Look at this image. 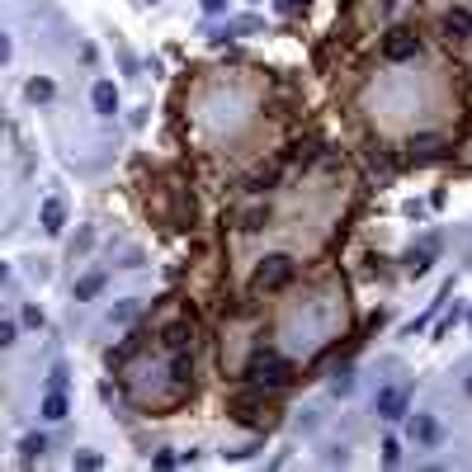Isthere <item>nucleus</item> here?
I'll list each match as a JSON object with an SVG mask.
<instances>
[{"label": "nucleus", "mask_w": 472, "mask_h": 472, "mask_svg": "<svg viewBox=\"0 0 472 472\" xmlns=\"http://www.w3.org/2000/svg\"><path fill=\"white\" fill-rule=\"evenodd\" d=\"M246 378H251L255 388H289L293 383V364L284 359V354H274V350H255L251 364H246Z\"/></svg>", "instance_id": "f257e3e1"}, {"label": "nucleus", "mask_w": 472, "mask_h": 472, "mask_svg": "<svg viewBox=\"0 0 472 472\" xmlns=\"http://www.w3.org/2000/svg\"><path fill=\"white\" fill-rule=\"evenodd\" d=\"M289 279H293V255H264V260L255 264V279H251V284L260 293H279Z\"/></svg>", "instance_id": "f03ea898"}, {"label": "nucleus", "mask_w": 472, "mask_h": 472, "mask_svg": "<svg viewBox=\"0 0 472 472\" xmlns=\"http://www.w3.org/2000/svg\"><path fill=\"white\" fill-rule=\"evenodd\" d=\"M416 53H420V43H416L411 28H392V33L383 38V57H388V62H406V57H416Z\"/></svg>", "instance_id": "7ed1b4c3"}, {"label": "nucleus", "mask_w": 472, "mask_h": 472, "mask_svg": "<svg viewBox=\"0 0 472 472\" xmlns=\"http://www.w3.org/2000/svg\"><path fill=\"white\" fill-rule=\"evenodd\" d=\"M406 430H411V439H416L420 448L444 444V430H439V420H435V416H411V420H406Z\"/></svg>", "instance_id": "20e7f679"}, {"label": "nucleus", "mask_w": 472, "mask_h": 472, "mask_svg": "<svg viewBox=\"0 0 472 472\" xmlns=\"http://www.w3.org/2000/svg\"><path fill=\"white\" fill-rule=\"evenodd\" d=\"M378 416L383 420L406 416V388H383V392H378Z\"/></svg>", "instance_id": "39448f33"}, {"label": "nucleus", "mask_w": 472, "mask_h": 472, "mask_svg": "<svg viewBox=\"0 0 472 472\" xmlns=\"http://www.w3.org/2000/svg\"><path fill=\"white\" fill-rule=\"evenodd\" d=\"M66 411H71L66 388H48V397H43V416H48V420H66Z\"/></svg>", "instance_id": "423d86ee"}, {"label": "nucleus", "mask_w": 472, "mask_h": 472, "mask_svg": "<svg viewBox=\"0 0 472 472\" xmlns=\"http://www.w3.org/2000/svg\"><path fill=\"white\" fill-rule=\"evenodd\" d=\"M62 227H66V208H62V199H48V203H43V232H62Z\"/></svg>", "instance_id": "0eeeda50"}, {"label": "nucleus", "mask_w": 472, "mask_h": 472, "mask_svg": "<svg viewBox=\"0 0 472 472\" xmlns=\"http://www.w3.org/2000/svg\"><path fill=\"white\" fill-rule=\"evenodd\" d=\"M161 341L170 345V350H184V345L194 341V331H189V321H170V326H165V336H161Z\"/></svg>", "instance_id": "6e6552de"}, {"label": "nucleus", "mask_w": 472, "mask_h": 472, "mask_svg": "<svg viewBox=\"0 0 472 472\" xmlns=\"http://www.w3.org/2000/svg\"><path fill=\"white\" fill-rule=\"evenodd\" d=\"M95 109H100V114H114V109H118V90H114L109 80L95 85Z\"/></svg>", "instance_id": "1a4fd4ad"}, {"label": "nucleus", "mask_w": 472, "mask_h": 472, "mask_svg": "<svg viewBox=\"0 0 472 472\" xmlns=\"http://www.w3.org/2000/svg\"><path fill=\"white\" fill-rule=\"evenodd\" d=\"M100 289H105V274L95 269V274H85V279L76 284V298H80V302H90V298H100Z\"/></svg>", "instance_id": "9d476101"}, {"label": "nucleus", "mask_w": 472, "mask_h": 472, "mask_svg": "<svg viewBox=\"0 0 472 472\" xmlns=\"http://www.w3.org/2000/svg\"><path fill=\"white\" fill-rule=\"evenodd\" d=\"M53 95H57V85H53V80H43V76H33V80H28V100H33V105H48Z\"/></svg>", "instance_id": "9b49d317"}, {"label": "nucleus", "mask_w": 472, "mask_h": 472, "mask_svg": "<svg viewBox=\"0 0 472 472\" xmlns=\"http://www.w3.org/2000/svg\"><path fill=\"white\" fill-rule=\"evenodd\" d=\"M430 260H435V241H425L416 255H411V269H416V274H425V269H430Z\"/></svg>", "instance_id": "f8f14e48"}, {"label": "nucleus", "mask_w": 472, "mask_h": 472, "mask_svg": "<svg viewBox=\"0 0 472 472\" xmlns=\"http://www.w3.org/2000/svg\"><path fill=\"white\" fill-rule=\"evenodd\" d=\"M137 312H142V302H137V298H128V302H118V307L109 312V321H132Z\"/></svg>", "instance_id": "ddd939ff"}, {"label": "nucleus", "mask_w": 472, "mask_h": 472, "mask_svg": "<svg viewBox=\"0 0 472 472\" xmlns=\"http://www.w3.org/2000/svg\"><path fill=\"white\" fill-rule=\"evenodd\" d=\"M448 28H453V33H472V15L468 10H453V15H448Z\"/></svg>", "instance_id": "4468645a"}, {"label": "nucleus", "mask_w": 472, "mask_h": 472, "mask_svg": "<svg viewBox=\"0 0 472 472\" xmlns=\"http://www.w3.org/2000/svg\"><path fill=\"white\" fill-rule=\"evenodd\" d=\"M43 444H48L43 435H28L24 444H19V453H24V458H38V453H43Z\"/></svg>", "instance_id": "2eb2a0df"}, {"label": "nucleus", "mask_w": 472, "mask_h": 472, "mask_svg": "<svg viewBox=\"0 0 472 472\" xmlns=\"http://www.w3.org/2000/svg\"><path fill=\"white\" fill-rule=\"evenodd\" d=\"M24 326H33V331H38V326H43V312H38V307H24Z\"/></svg>", "instance_id": "dca6fc26"}, {"label": "nucleus", "mask_w": 472, "mask_h": 472, "mask_svg": "<svg viewBox=\"0 0 472 472\" xmlns=\"http://www.w3.org/2000/svg\"><path fill=\"white\" fill-rule=\"evenodd\" d=\"M76 468H100V453H76Z\"/></svg>", "instance_id": "f3484780"}, {"label": "nucleus", "mask_w": 472, "mask_h": 472, "mask_svg": "<svg viewBox=\"0 0 472 472\" xmlns=\"http://www.w3.org/2000/svg\"><path fill=\"white\" fill-rule=\"evenodd\" d=\"M15 341V326H10V321H0V345H10Z\"/></svg>", "instance_id": "a211bd4d"}, {"label": "nucleus", "mask_w": 472, "mask_h": 472, "mask_svg": "<svg viewBox=\"0 0 472 472\" xmlns=\"http://www.w3.org/2000/svg\"><path fill=\"white\" fill-rule=\"evenodd\" d=\"M222 5H227V0H203V10H208V15H217Z\"/></svg>", "instance_id": "6ab92c4d"}, {"label": "nucleus", "mask_w": 472, "mask_h": 472, "mask_svg": "<svg viewBox=\"0 0 472 472\" xmlns=\"http://www.w3.org/2000/svg\"><path fill=\"white\" fill-rule=\"evenodd\" d=\"M5 57H10V43H5V38H0V62H5Z\"/></svg>", "instance_id": "aec40b11"}, {"label": "nucleus", "mask_w": 472, "mask_h": 472, "mask_svg": "<svg viewBox=\"0 0 472 472\" xmlns=\"http://www.w3.org/2000/svg\"><path fill=\"white\" fill-rule=\"evenodd\" d=\"M5 279H10V269H5V264H0V284H5Z\"/></svg>", "instance_id": "412c9836"}, {"label": "nucleus", "mask_w": 472, "mask_h": 472, "mask_svg": "<svg viewBox=\"0 0 472 472\" xmlns=\"http://www.w3.org/2000/svg\"><path fill=\"white\" fill-rule=\"evenodd\" d=\"M463 388H468V392H472V378H468V383H463Z\"/></svg>", "instance_id": "4be33fe9"}, {"label": "nucleus", "mask_w": 472, "mask_h": 472, "mask_svg": "<svg viewBox=\"0 0 472 472\" xmlns=\"http://www.w3.org/2000/svg\"><path fill=\"white\" fill-rule=\"evenodd\" d=\"M468 321H472V312H468Z\"/></svg>", "instance_id": "5701e85b"}]
</instances>
